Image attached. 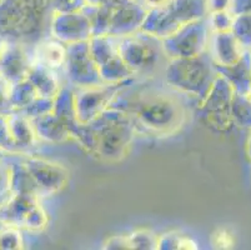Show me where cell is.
Returning <instances> with one entry per match:
<instances>
[{"instance_id": "cell-1", "label": "cell", "mask_w": 251, "mask_h": 250, "mask_svg": "<svg viewBox=\"0 0 251 250\" xmlns=\"http://www.w3.org/2000/svg\"><path fill=\"white\" fill-rule=\"evenodd\" d=\"M111 108L123 110L133 123L136 135L166 139L182 132L196 105L160 78L134 79L114 99Z\"/></svg>"}, {"instance_id": "cell-2", "label": "cell", "mask_w": 251, "mask_h": 250, "mask_svg": "<svg viewBox=\"0 0 251 250\" xmlns=\"http://www.w3.org/2000/svg\"><path fill=\"white\" fill-rule=\"evenodd\" d=\"M136 137L129 116L123 110L110 107L90 123H81L74 143L97 159L119 163L129 154Z\"/></svg>"}, {"instance_id": "cell-3", "label": "cell", "mask_w": 251, "mask_h": 250, "mask_svg": "<svg viewBox=\"0 0 251 250\" xmlns=\"http://www.w3.org/2000/svg\"><path fill=\"white\" fill-rule=\"evenodd\" d=\"M50 0H0V41L31 48L50 36Z\"/></svg>"}, {"instance_id": "cell-4", "label": "cell", "mask_w": 251, "mask_h": 250, "mask_svg": "<svg viewBox=\"0 0 251 250\" xmlns=\"http://www.w3.org/2000/svg\"><path fill=\"white\" fill-rule=\"evenodd\" d=\"M216 77L215 63L209 52L193 58L169 59L161 74L170 88L188 96L196 108L205 99Z\"/></svg>"}, {"instance_id": "cell-5", "label": "cell", "mask_w": 251, "mask_h": 250, "mask_svg": "<svg viewBox=\"0 0 251 250\" xmlns=\"http://www.w3.org/2000/svg\"><path fill=\"white\" fill-rule=\"evenodd\" d=\"M119 54L139 80L160 78L169 61L161 39L139 30L118 38Z\"/></svg>"}, {"instance_id": "cell-6", "label": "cell", "mask_w": 251, "mask_h": 250, "mask_svg": "<svg viewBox=\"0 0 251 250\" xmlns=\"http://www.w3.org/2000/svg\"><path fill=\"white\" fill-rule=\"evenodd\" d=\"M205 17L206 0H170L165 5L148 11L140 30L165 39L184 25Z\"/></svg>"}, {"instance_id": "cell-7", "label": "cell", "mask_w": 251, "mask_h": 250, "mask_svg": "<svg viewBox=\"0 0 251 250\" xmlns=\"http://www.w3.org/2000/svg\"><path fill=\"white\" fill-rule=\"evenodd\" d=\"M0 224L26 233H42L49 225V215L38 196L10 193L0 203Z\"/></svg>"}, {"instance_id": "cell-8", "label": "cell", "mask_w": 251, "mask_h": 250, "mask_svg": "<svg viewBox=\"0 0 251 250\" xmlns=\"http://www.w3.org/2000/svg\"><path fill=\"white\" fill-rule=\"evenodd\" d=\"M234 95L231 85L218 74L213 86L195 111L202 123L215 133H227L232 129L231 100Z\"/></svg>"}, {"instance_id": "cell-9", "label": "cell", "mask_w": 251, "mask_h": 250, "mask_svg": "<svg viewBox=\"0 0 251 250\" xmlns=\"http://www.w3.org/2000/svg\"><path fill=\"white\" fill-rule=\"evenodd\" d=\"M210 36L211 30L205 17L184 25L170 36L161 39V43L169 59L193 58L207 52Z\"/></svg>"}, {"instance_id": "cell-10", "label": "cell", "mask_w": 251, "mask_h": 250, "mask_svg": "<svg viewBox=\"0 0 251 250\" xmlns=\"http://www.w3.org/2000/svg\"><path fill=\"white\" fill-rule=\"evenodd\" d=\"M65 84L72 88H90L104 84L99 68L91 56L88 41L67 45V60L63 72Z\"/></svg>"}, {"instance_id": "cell-11", "label": "cell", "mask_w": 251, "mask_h": 250, "mask_svg": "<svg viewBox=\"0 0 251 250\" xmlns=\"http://www.w3.org/2000/svg\"><path fill=\"white\" fill-rule=\"evenodd\" d=\"M133 80L129 79L115 84L104 83L101 85L90 86V88H73L75 110L79 121L86 124L97 119L100 114L111 107L116 95Z\"/></svg>"}, {"instance_id": "cell-12", "label": "cell", "mask_w": 251, "mask_h": 250, "mask_svg": "<svg viewBox=\"0 0 251 250\" xmlns=\"http://www.w3.org/2000/svg\"><path fill=\"white\" fill-rule=\"evenodd\" d=\"M20 159L35 180L42 199L56 195L69 184V170L60 163L35 154H20Z\"/></svg>"}, {"instance_id": "cell-13", "label": "cell", "mask_w": 251, "mask_h": 250, "mask_svg": "<svg viewBox=\"0 0 251 250\" xmlns=\"http://www.w3.org/2000/svg\"><path fill=\"white\" fill-rule=\"evenodd\" d=\"M91 25L83 10L52 14L50 36L64 44L88 41L91 38Z\"/></svg>"}, {"instance_id": "cell-14", "label": "cell", "mask_w": 251, "mask_h": 250, "mask_svg": "<svg viewBox=\"0 0 251 250\" xmlns=\"http://www.w3.org/2000/svg\"><path fill=\"white\" fill-rule=\"evenodd\" d=\"M30 50L14 41H0V75L11 84L26 79L33 63Z\"/></svg>"}, {"instance_id": "cell-15", "label": "cell", "mask_w": 251, "mask_h": 250, "mask_svg": "<svg viewBox=\"0 0 251 250\" xmlns=\"http://www.w3.org/2000/svg\"><path fill=\"white\" fill-rule=\"evenodd\" d=\"M148 10L131 0H124L113 6L108 35L120 38L130 35L141 29Z\"/></svg>"}, {"instance_id": "cell-16", "label": "cell", "mask_w": 251, "mask_h": 250, "mask_svg": "<svg viewBox=\"0 0 251 250\" xmlns=\"http://www.w3.org/2000/svg\"><path fill=\"white\" fill-rule=\"evenodd\" d=\"M8 123L11 139L14 141L19 154H35L36 149L40 145H44L39 140L30 119L20 111L9 114Z\"/></svg>"}, {"instance_id": "cell-17", "label": "cell", "mask_w": 251, "mask_h": 250, "mask_svg": "<svg viewBox=\"0 0 251 250\" xmlns=\"http://www.w3.org/2000/svg\"><path fill=\"white\" fill-rule=\"evenodd\" d=\"M39 140L48 145H60L73 141L69 128L54 111L31 120Z\"/></svg>"}, {"instance_id": "cell-18", "label": "cell", "mask_w": 251, "mask_h": 250, "mask_svg": "<svg viewBox=\"0 0 251 250\" xmlns=\"http://www.w3.org/2000/svg\"><path fill=\"white\" fill-rule=\"evenodd\" d=\"M216 73L231 85L236 94L250 95L251 91V52L244 50L243 55L231 65L215 64Z\"/></svg>"}, {"instance_id": "cell-19", "label": "cell", "mask_w": 251, "mask_h": 250, "mask_svg": "<svg viewBox=\"0 0 251 250\" xmlns=\"http://www.w3.org/2000/svg\"><path fill=\"white\" fill-rule=\"evenodd\" d=\"M31 60L52 69L63 75L67 60V44L52 36L43 39L30 50Z\"/></svg>"}, {"instance_id": "cell-20", "label": "cell", "mask_w": 251, "mask_h": 250, "mask_svg": "<svg viewBox=\"0 0 251 250\" xmlns=\"http://www.w3.org/2000/svg\"><path fill=\"white\" fill-rule=\"evenodd\" d=\"M207 52L218 65H231L243 55L244 49L231 31L211 33Z\"/></svg>"}, {"instance_id": "cell-21", "label": "cell", "mask_w": 251, "mask_h": 250, "mask_svg": "<svg viewBox=\"0 0 251 250\" xmlns=\"http://www.w3.org/2000/svg\"><path fill=\"white\" fill-rule=\"evenodd\" d=\"M26 79L33 84L39 96L50 99H54L65 84L64 77L60 73L35 61L31 63Z\"/></svg>"}, {"instance_id": "cell-22", "label": "cell", "mask_w": 251, "mask_h": 250, "mask_svg": "<svg viewBox=\"0 0 251 250\" xmlns=\"http://www.w3.org/2000/svg\"><path fill=\"white\" fill-rule=\"evenodd\" d=\"M199 245L190 235L179 230H170L159 235L157 250H196Z\"/></svg>"}, {"instance_id": "cell-23", "label": "cell", "mask_w": 251, "mask_h": 250, "mask_svg": "<svg viewBox=\"0 0 251 250\" xmlns=\"http://www.w3.org/2000/svg\"><path fill=\"white\" fill-rule=\"evenodd\" d=\"M231 118L234 127L251 130V98L250 95L234 93L231 100Z\"/></svg>"}, {"instance_id": "cell-24", "label": "cell", "mask_w": 251, "mask_h": 250, "mask_svg": "<svg viewBox=\"0 0 251 250\" xmlns=\"http://www.w3.org/2000/svg\"><path fill=\"white\" fill-rule=\"evenodd\" d=\"M38 95L34 85L28 79L13 83L10 86V102L15 111L28 107Z\"/></svg>"}, {"instance_id": "cell-25", "label": "cell", "mask_w": 251, "mask_h": 250, "mask_svg": "<svg viewBox=\"0 0 251 250\" xmlns=\"http://www.w3.org/2000/svg\"><path fill=\"white\" fill-rule=\"evenodd\" d=\"M230 31L244 50H251V14L234 15Z\"/></svg>"}, {"instance_id": "cell-26", "label": "cell", "mask_w": 251, "mask_h": 250, "mask_svg": "<svg viewBox=\"0 0 251 250\" xmlns=\"http://www.w3.org/2000/svg\"><path fill=\"white\" fill-rule=\"evenodd\" d=\"M130 249L136 250H157L159 234L150 229H136L127 233Z\"/></svg>"}, {"instance_id": "cell-27", "label": "cell", "mask_w": 251, "mask_h": 250, "mask_svg": "<svg viewBox=\"0 0 251 250\" xmlns=\"http://www.w3.org/2000/svg\"><path fill=\"white\" fill-rule=\"evenodd\" d=\"M25 248L24 231L14 226H4L0 229V249L20 250Z\"/></svg>"}, {"instance_id": "cell-28", "label": "cell", "mask_w": 251, "mask_h": 250, "mask_svg": "<svg viewBox=\"0 0 251 250\" xmlns=\"http://www.w3.org/2000/svg\"><path fill=\"white\" fill-rule=\"evenodd\" d=\"M55 99V98H54ZM54 99L50 98H43V96H36L35 99L30 103L26 108L20 110V113L24 114L25 116H28L30 120L39 118V116L45 115V114L50 113L54 109Z\"/></svg>"}, {"instance_id": "cell-29", "label": "cell", "mask_w": 251, "mask_h": 250, "mask_svg": "<svg viewBox=\"0 0 251 250\" xmlns=\"http://www.w3.org/2000/svg\"><path fill=\"white\" fill-rule=\"evenodd\" d=\"M232 20H234V15L230 13V10L207 14V23H209L211 33L230 31L231 30Z\"/></svg>"}, {"instance_id": "cell-30", "label": "cell", "mask_w": 251, "mask_h": 250, "mask_svg": "<svg viewBox=\"0 0 251 250\" xmlns=\"http://www.w3.org/2000/svg\"><path fill=\"white\" fill-rule=\"evenodd\" d=\"M210 245L214 249H231L235 245V235L229 228H219L211 234Z\"/></svg>"}, {"instance_id": "cell-31", "label": "cell", "mask_w": 251, "mask_h": 250, "mask_svg": "<svg viewBox=\"0 0 251 250\" xmlns=\"http://www.w3.org/2000/svg\"><path fill=\"white\" fill-rule=\"evenodd\" d=\"M0 149L8 154H19L9 129L8 115H0Z\"/></svg>"}, {"instance_id": "cell-32", "label": "cell", "mask_w": 251, "mask_h": 250, "mask_svg": "<svg viewBox=\"0 0 251 250\" xmlns=\"http://www.w3.org/2000/svg\"><path fill=\"white\" fill-rule=\"evenodd\" d=\"M52 14L80 11L86 6V0H50Z\"/></svg>"}, {"instance_id": "cell-33", "label": "cell", "mask_w": 251, "mask_h": 250, "mask_svg": "<svg viewBox=\"0 0 251 250\" xmlns=\"http://www.w3.org/2000/svg\"><path fill=\"white\" fill-rule=\"evenodd\" d=\"M10 86L11 83L0 75V115H9L15 111L10 102Z\"/></svg>"}, {"instance_id": "cell-34", "label": "cell", "mask_w": 251, "mask_h": 250, "mask_svg": "<svg viewBox=\"0 0 251 250\" xmlns=\"http://www.w3.org/2000/svg\"><path fill=\"white\" fill-rule=\"evenodd\" d=\"M9 155L0 160V198H5L10 194L11 165Z\"/></svg>"}, {"instance_id": "cell-35", "label": "cell", "mask_w": 251, "mask_h": 250, "mask_svg": "<svg viewBox=\"0 0 251 250\" xmlns=\"http://www.w3.org/2000/svg\"><path fill=\"white\" fill-rule=\"evenodd\" d=\"M101 249H105V250L130 249L127 234H118V235H113V237L108 238V239L102 243Z\"/></svg>"}, {"instance_id": "cell-36", "label": "cell", "mask_w": 251, "mask_h": 250, "mask_svg": "<svg viewBox=\"0 0 251 250\" xmlns=\"http://www.w3.org/2000/svg\"><path fill=\"white\" fill-rule=\"evenodd\" d=\"M230 13L232 15L251 14V0H231Z\"/></svg>"}, {"instance_id": "cell-37", "label": "cell", "mask_w": 251, "mask_h": 250, "mask_svg": "<svg viewBox=\"0 0 251 250\" xmlns=\"http://www.w3.org/2000/svg\"><path fill=\"white\" fill-rule=\"evenodd\" d=\"M230 6H231V0H206L207 14L230 10Z\"/></svg>"}, {"instance_id": "cell-38", "label": "cell", "mask_w": 251, "mask_h": 250, "mask_svg": "<svg viewBox=\"0 0 251 250\" xmlns=\"http://www.w3.org/2000/svg\"><path fill=\"white\" fill-rule=\"evenodd\" d=\"M246 154H248V158L251 160V130L250 134H249L248 141H246Z\"/></svg>"}, {"instance_id": "cell-39", "label": "cell", "mask_w": 251, "mask_h": 250, "mask_svg": "<svg viewBox=\"0 0 251 250\" xmlns=\"http://www.w3.org/2000/svg\"><path fill=\"white\" fill-rule=\"evenodd\" d=\"M8 153H5V151H4V150H1V149H0V160H1V159H4V158H6V157H8Z\"/></svg>"}, {"instance_id": "cell-40", "label": "cell", "mask_w": 251, "mask_h": 250, "mask_svg": "<svg viewBox=\"0 0 251 250\" xmlns=\"http://www.w3.org/2000/svg\"><path fill=\"white\" fill-rule=\"evenodd\" d=\"M6 196H8V195H6ZM3 199H4V198H0V203H1V201H3Z\"/></svg>"}, {"instance_id": "cell-41", "label": "cell", "mask_w": 251, "mask_h": 250, "mask_svg": "<svg viewBox=\"0 0 251 250\" xmlns=\"http://www.w3.org/2000/svg\"><path fill=\"white\" fill-rule=\"evenodd\" d=\"M250 98H251V91H250Z\"/></svg>"}, {"instance_id": "cell-42", "label": "cell", "mask_w": 251, "mask_h": 250, "mask_svg": "<svg viewBox=\"0 0 251 250\" xmlns=\"http://www.w3.org/2000/svg\"><path fill=\"white\" fill-rule=\"evenodd\" d=\"M250 52H251V50H250Z\"/></svg>"}]
</instances>
